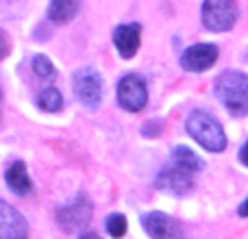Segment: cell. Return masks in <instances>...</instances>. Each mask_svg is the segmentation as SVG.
Returning a JSON list of instances; mask_svg holds the SVG:
<instances>
[{
    "mask_svg": "<svg viewBox=\"0 0 248 239\" xmlns=\"http://www.w3.org/2000/svg\"><path fill=\"white\" fill-rule=\"evenodd\" d=\"M172 163L185 172H192V174H196V172L202 170L201 157H198L194 150H189L187 146H176V148L172 150Z\"/></svg>",
    "mask_w": 248,
    "mask_h": 239,
    "instance_id": "cell-14",
    "label": "cell"
},
{
    "mask_svg": "<svg viewBox=\"0 0 248 239\" xmlns=\"http://www.w3.org/2000/svg\"><path fill=\"white\" fill-rule=\"evenodd\" d=\"M29 224L24 215L0 198V239H26Z\"/></svg>",
    "mask_w": 248,
    "mask_h": 239,
    "instance_id": "cell-10",
    "label": "cell"
},
{
    "mask_svg": "<svg viewBox=\"0 0 248 239\" xmlns=\"http://www.w3.org/2000/svg\"><path fill=\"white\" fill-rule=\"evenodd\" d=\"M155 187L172 194V196H185V194H189L194 189V174L181 170V167H176L172 163V165L163 167L159 172L157 180H155Z\"/></svg>",
    "mask_w": 248,
    "mask_h": 239,
    "instance_id": "cell-8",
    "label": "cell"
},
{
    "mask_svg": "<svg viewBox=\"0 0 248 239\" xmlns=\"http://www.w3.org/2000/svg\"><path fill=\"white\" fill-rule=\"evenodd\" d=\"M240 159H242V163H244V165H248V141L244 144V148L240 150Z\"/></svg>",
    "mask_w": 248,
    "mask_h": 239,
    "instance_id": "cell-21",
    "label": "cell"
},
{
    "mask_svg": "<svg viewBox=\"0 0 248 239\" xmlns=\"http://www.w3.org/2000/svg\"><path fill=\"white\" fill-rule=\"evenodd\" d=\"M105 228H107V233L111 235L113 239H122L124 235H126V218H124L122 213H111L107 218V222H105Z\"/></svg>",
    "mask_w": 248,
    "mask_h": 239,
    "instance_id": "cell-17",
    "label": "cell"
},
{
    "mask_svg": "<svg viewBox=\"0 0 248 239\" xmlns=\"http://www.w3.org/2000/svg\"><path fill=\"white\" fill-rule=\"evenodd\" d=\"M4 180H7V187L11 189L13 194H17V196H26V194L31 192V176L22 161H13L11 165L7 167Z\"/></svg>",
    "mask_w": 248,
    "mask_h": 239,
    "instance_id": "cell-12",
    "label": "cell"
},
{
    "mask_svg": "<svg viewBox=\"0 0 248 239\" xmlns=\"http://www.w3.org/2000/svg\"><path fill=\"white\" fill-rule=\"evenodd\" d=\"M74 94L77 98L81 100L85 107L96 109L103 100V90H105V83L103 76H100L98 70L94 68H81L77 74H74Z\"/></svg>",
    "mask_w": 248,
    "mask_h": 239,
    "instance_id": "cell-5",
    "label": "cell"
},
{
    "mask_svg": "<svg viewBox=\"0 0 248 239\" xmlns=\"http://www.w3.org/2000/svg\"><path fill=\"white\" fill-rule=\"evenodd\" d=\"M201 17L205 29L214 30V33L231 30L237 22V2L235 0H205Z\"/></svg>",
    "mask_w": 248,
    "mask_h": 239,
    "instance_id": "cell-4",
    "label": "cell"
},
{
    "mask_svg": "<svg viewBox=\"0 0 248 239\" xmlns=\"http://www.w3.org/2000/svg\"><path fill=\"white\" fill-rule=\"evenodd\" d=\"M9 50H11V44H9V35L4 33L2 29H0V61H2L4 57L9 55Z\"/></svg>",
    "mask_w": 248,
    "mask_h": 239,
    "instance_id": "cell-19",
    "label": "cell"
},
{
    "mask_svg": "<svg viewBox=\"0 0 248 239\" xmlns=\"http://www.w3.org/2000/svg\"><path fill=\"white\" fill-rule=\"evenodd\" d=\"M141 133H144L146 137H157L159 133H161V122H159V120H155V122H146L144 128H141Z\"/></svg>",
    "mask_w": 248,
    "mask_h": 239,
    "instance_id": "cell-18",
    "label": "cell"
},
{
    "mask_svg": "<svg viewBox=\"0 0 248 239\" xmlns=\"http://www.w3.org/2000/svg\"><path fill=\"white\" fill-rule=\"evenodd\" d=\"M141 226L153 239H183V224L161 211H153L141 218Z\"/></svg>",
    "mask_w": 248,
    "mask_h": 239,
    "instance_id": "cell-7",
    "label": "cell"
},
{
    "mask_svg": "<svg viewBox=\"0 0 248 239\" xmlns=\"http://www.w3.org/2000/svg\"><path fill=\"white\" fill-rule=\"evenodd\" d=\"M0 111H2V91H0Z\"/></svg>",
    "mask_w": 248,
    "mask_h": 239,
    "instance_id": "cell-23",
    "label": "cell"
},
{
    "mask_svg": "<svg viewBox=\"0 0 248 239\" xmlns=\"http://www.w3.org/2000/svg\"><path fill=\"white\" fill-rule=\"evenodd\" d=\"M81 11V0H50L48 4V20L55 24L72 22Z\"/></svg>",
    "mask_w": 248,
    "mask_h": 239,
    "instance_id": "cell-13",
    "label": "cell"
},
{
    "mask_svg": "<svg viewBox=\"0 0 248 239\" xmlns=\"http://www.w3.org/2000/svg\"><path fill=\"white\" fill-rule=\"evenodd\" d=\"M33 70H35V74H37L42 81H55V76H57L55 65L50 63V59H48L46 55L35 57L33 59Z\"/></svg>",
    "mask_w": 248,
    "mask_h": 239,
    "instance_id": "cell-16",
    "label": "cell"
},
{
    "mask_svg": "<svg viewBox=\"0 0 248 239\" xmlns=\"http://www.w3.org/2000/svg\"><path fill=\"white\" fill-rule=\"evenodd\" d=\"M218 61V48L214 44H194L181 55V68L187 72H205Z\"/></svg>",
    "mask_w": 248,
    "mask_h": 239,
    "instance_id": "cell-9",
    "label": "cell"
},
{
    "mask_svg": "<svg viewBox=\"0 0 248 239\" xmlns=\"http://www.w3.org/2000/svg\"><path fill=\"white\" fill-rule=\"evenodd\" d=\"M92 213H94V207H92L90 198L85 194H78L77 198H72L70 202H65L57 209L55 220L57 226L63 233H78L90 226Z\"/></svg>",
    "mask_w": 248,
    "mask_h": 239,
    "instance_id": "cell-3",
    "label": "cell"
},
{
    "mask_svg": "<svg viewBox=\"0 0 248 239\" xmlns=\"http://www.w3.org/2000/svg\"><path fill=\"white\" fill-rule=\"evenodd\" d=\"M37 107L48 113H57L63 107V96H61V91L57 87H46L37 96Z\"/></svg>",
    "mask_w": 248,
    "mask_h": 239,
    "instance_id": "cell-15",
    "label": "cell"
},
{
    "mask_svg": "<svg viewBox=\"0 0 248 239\" xmlns=\"http://www.w3.org/2000/svg\"><path fill=\"white\" fill-rule=\"evenodd\" d=\"M140 37H141V26L140 24H120L113 30V46L120 52L122 59H133L135 52L140 50Z\"/></svg>",
    "mask_w": 248,
    "mask_h": 239,
    "instance_id": "cell-11",
    "label": "cell"
},
{
    "mask_svg": "<svg viewBox=\"0 0 248 239\" xmlns=\"http://www.w3.org/2000/svg\"><path fill=\"white\" fill-rule=\"evenodd\" d=\"M148 103L146 83L137 74H126L118 83V105L128 113H140Z\"/></svg>",
    "mask_w": 248,
    "mask_h": 239,
    "instance_id": "cell-6",
    "label": "cell"
},
{
    "mask_svg": "<svg viewBox=\"0 0 248 239\" xmlns=\"http://www.w3.org/2000/svg\"><path fill=\"white\" fill-rule=\"evenodd\" d=\"M78 239H103L100 235H96L94 231H83L81 235H78Z\"/></svg>",
    "mask_w": 248,
    "mask_h": 239,
    "instance_id": "cell-20",
    "label": "cell"
},
{
    "mask_svg": "<svg viewBox=\"0 0 248 239\" xmlns=\"http://www.w3.org/2000/svg\"><path fill=\"white\" fill-rule=\"evenodd\" d=\"M216 98L235 118L248 116V74L227 70L214 83Z\"/></svg>",
    "mask_w": 248,
    "mask_h": 239,
    "instance_id": "cell-1",
    "label": "cell"
},
{
    "mask_svg": "<svg viewBox=\"0 0 248 239\" xmlns=\"http://www.w3.org/2000/svg\"><path fill=\"white\" fill-rule=\"evenodd\" d=\"M237 213H240L242 218H248V198H246V200L240 205V209H237Z\"/></svg>",
    "mask_w": 248,
    "mask_h": 239,
    "instance_id": "cell-22",
    "label": "cell"
},
{
    "mask_svg": "<svg viewBox=\"0 0 248 239\" xmlns=\"http://www.w3.org/2000/svg\"><path fill=\"white\" fill-rule=\"evenodd\" d=\"M185 128L209 152H222L227 148V135H224L220 122L214 116H209L207 111H202V109H194L189 113Z\"/></svg>",
    "mask_w": 248,
    "mask_h": 239,
    "instance_id": "cell-2",
    "label": "cell"
}]
</instances>
